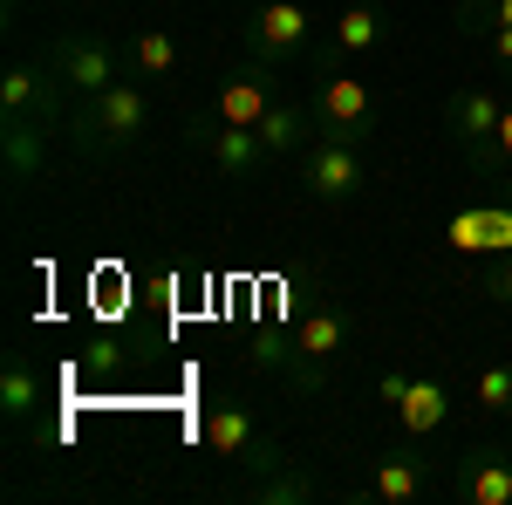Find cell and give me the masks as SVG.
<instances>
[{"mask_svg":"<svg viewBox=\"0 0 512 505\" xmlns=\"http://www.w3.org/2000/svg\"><path fill=\"white\" fill-rule=\"evenodd\" d=\"M144 130H151V82L144 76H123L117 89H103V96H89V103L69 110V137H76L82 164H110V157H123Z\"/></svg>","mask_w":512,"mask_h":505,"instance_id":"obj_1","label":"cell"},{"mask_svg":"<svg viewBox=\"0 0 512 505\" xmlns=\"http://www.w3.org/2000/svg\"><path fill=\"white\" fill-rule=\"evenodd\" d=\"M342 349H349V308H342V301H328V294L301 314V328H294V342H287V349H280L274 335H260V362L280 369L294 389H321L328 362H335Z\"/></svg>","mask_w":512,"mask_h":505,"instance_id":"obj_2","label":"cell"},{"mask_svg":"<svg viewBox=\"0 0 512 505\" xmlns=\"http://www.w3.org/2000/svg\"><path fill=\"white\" fill-rule=\"evenodd\" d=\"M499 117H506V96L485 89V82L451 89V103H444V130H451L458 157L472 164L478 178H506V164H499Z\"/></svg>","mask_w":512,"mask_h":505,"instance_id":"obj_3","label":"cell"},{"mask_svg":"<svg viewBox=\"0 0 512 505\" xmlns=\"http://www.w3.org/2000/svg\"><path fill=\"white\" fill-rule=\"evenodd\" d=\"M308 110H315V137H355V144H369V130H376V89L355 76L349 62H321Z\"/></svg>","mask_w":512,"mask_h":505,"instance_id":"obj_4","label":"cell"},{"mask_svg":"<svg viewBox=\"0 0 512 505\" xmlns=\"http://www.w3.org/2000/svg\"><path fill=\"white\" fill-rule=\"evenodd\" d=\"M69 110H76V96H69V82L55 76L48 55H41V62H7V76H0V123L69 130Z\"/></svg>","mask_w":512,"mask_h":505,"instance_id":"obj_5","label":"cell"},{"mask_svg":"<svg viewBox=\"0 0 512 505\" xmlns=\"http://www.w3.org/2000/svg\"><path fill=\"white\" fill-rule=\"evenodd\" d=\"M246 55L253 62H267V69H301L308 55H315V14L301 7V0H260L253 14H246Z\"/></svg>","mask_w":512,"mask_h":505,"instance_id":"obj_6","label":"cell"},{"mask_svg":"<svg viewBox=\"0 0 512 505\" xmlns=\"http://www.w3.org/2000/svg\"><path fill=\"white\" fill-rule=\"evenodd\" d=\"M294 171H301V192L315 198V205H349L369 185V144H355V137H315L308 151L294 157Z\"/></svg>","mask_w":512,"mask_h":505,"instance_id":"obj_7","label":"cell"},{"mask_svg":"<svg viewBox=\"0 0 512 505\" xmlns=\"http://www.w3.org/2000/svg\"><path fill=\"white\" fill-rule=\"evenodd\" d=\"M185 144H192L219 178H233V185H246V178H260L267 164H274V151L260 144V130H246V123H219L212 110H198V117H185Z\"/></svg>","mask_w":512,"mask_h":505,"instance_id":"obj_8","label":"cell"},{"mask_svg":"<svg viewBox=\"0 0 512 505\" xmlns=\"http://www.w3.org/2000/svg\"><path fill=\"white\" fill-rule=\"evenodd\" d=\"M48 62H55V76L69 82V96H76V103L103 96V89H117L123 76H137V69H130V55H117L110 41L82 35V28H69V35L48 41Z\"/></svg>","mask_w":512,"mask_h":505,"instance_id":"obj_9","label":"cell"},{"mask_svg":"<svg viewBox=\"0 0 512 505\" xmlns=\"http://www.w3.org/2000/svg\"><path fill=\"white\" fill-rule=\"evenodd\" d=\"M205 444H212L226 465H246V471H260V478L280 465L274 444H267V430H260V417H253L246 403H233V396L205 410Z\"/></svg>","mask_w":512,"mask_h":505,"instance_id":"obj_10","label":"cell"},{"mask_svg":"<svg viewBox=\"0 0 512 505\" xmlns=\"http://www.w3.org/2000/svg\"><path fill=\"white\" fill-rule=\"evenodd\" d=\"M274 103H280V69H267V62H253V55H246L239 69L219 76V89H212V103H205V110H212L219 123H246V130H260V117H267Z\"/></svg>","mask_w":512,"mask_h":505,"instance_id":"obj_11","label":"cell"},{"mask_svg":"<svg viewBox=\"0 0 512 505\" xmlns=\"http://www.w3.org/2000/svg\"><path fill=\"white\" fill-rule=\"evenodd\" d=\"M376 505H417L431 492V458H424V444L417 437H403L396 451H383L376 465H369V485H362Z\"/></svg>","mask_w":512,"mask_h":505,"instance_id":"obj_12","label":"cell"},{"mask_svg":"<svg viewBox=\"0 0 512 505\" xmlns=\"http://www.w3.org/2000/svg\"><path fill=\"white\" fill-rule=\"evenodd\" d=\"M458 505H512V444H472L451 471Z\"/></svg>","mask_w":512,"mask_h":505,"instance_id":"obj_13","label":"cell"},{"mask_svg":"<svg viewBox=\"0 0 512 505\" xmlns=\"http://www.w3.org/2000/svg\"><path fill=\"white\" fill-rule=\"evenodd\" d=\"M390 41V14L369 0V7H342L335 14V28H328V48H321V62H355V55H376Z\"/></svg>","mask_w":512,"mask_h":505,"instance_id":"obj_14","label":"cell"},{"mask_svg":"<svg viewBox=\"0 0 512 505\" xmlns=\"http://www.w3.org/2000/svg\"><path fill=\"white\" fill-rule=\"evenodd\" d=\"M451 417V383L444 376H417V383L403 389V403H396V430L403 437H417V444H431L437 430Z\"/></svg>","mask_w":512,"mask_h":505,"instance_id":"obj_15","label":"cell"},{"mask_svg":"<svg viewBox=\"0 0 512 505\" xmlns=\"http://www.w3.org/2000/svg\"><path fill=\"white\" fill-rule=\"evenodd\" d=\"M48 123H0V157H7V178L14 185H35L48 171Z\"/></svg>","mask_w":512,"mask_h":505,"instance_id":"obj_16","label":"cell"},{"mask_svg":"<svg viewBox=\"0 0 512 505\" xmlns=\"http://www.w3.org/2000/svg\"><path fill=\"white\" fill-rule=\"evenodd\" d=\"M41 410V369L28 349H7V362H0V417L7 424H28Z\"/></svg>","mask_w":512,"mask_h":505,"instance_id":"obj_17","label":"cell"},{"mask_svg":"<svg viewBox=\"0 0 512 505\" xmlns=\"http://www.w3.org/2000/svg\"><path fill=\"white\" fill-rule=\"evenodd\" d=\"M260 144H267L274 157H301L308 144H315V110H308V103H287V96H280L274 110L260 117Z\"/></svg>","mask_w":512,"mask_h":505,"instance_id":"obj_18","label":"cell"},{"mask_svg":"<svg viewBox=\"0 0 512 505\" xmlns=\"http://www.w3.org/2000/svg\"><path fill=\"white\" fill-rule=\"evenodd\" d=\"M130 69L144 82H178V69H185V41L171 35V28H144V35L130 41Z\"/></svg>","mask_w":512,"mask_h":505,"instance_id":"obj_19","label":"cell"},{"mask_svg":"<svg viewBox=\"0 0 512 505\" xmlns=\"http://www.w3.org/2000/svg\"><path fill=\"white\" fill-rule=\"evenodd\" d=\"M451 21H458V35H465V41H485L492 28H512V0H458Z\"/></svg>","mask_w":512,"mask_h":505,"instance_id":"obj_20","label":"cell"},{"mask_svg":"<svg viewBox=\"0 0 512 505\" xmlns=\"http://www.w3.org/2000/svg\"><path fill=\"white\" fill-rule=\"evenodd\" d=\"M478 410L485 417H512V362H485L478 369Z\"/></svg>","mask_w":512,"mask_h":505,"instance_id":"obj_21","label":"cell"},{"mask_svg":"<svg viewBox=\"0 0 512 505\" xmlns=\"http://www.w3.org/2000/svg\"><path fill=\"white\" fill-rule=\"evenodd\" d=\"M478 294H492L499 308H512V246H506V253H499L485 273H478Z\"/></svg>","mask_w":512,"mask_h":505,"instance_id":"obj_22","label":"cell"},{"mask_svg":"<svg viewBox=\"0 0 512 505\" xmlns=\"http://www.w3.org/2000/svg\"><path fill=\"white\" fill-rule=\"evenodd\" d=\"M417 383V376H410V369H403V362H396V369H383V376H376V389H369V396H376V410H390L396 417V403H403V389Z\"/></svg>","mask_w":512,"mask_h":505,"instance_id":"obj_23","label":"cell"},{"mask_svg":"<svg viewBox=\"0 0 512 505\" xmlns=\"http://www.w3.org/2000/svg\"><path fill=\"white\" fill-rule=\"evenodd\" d=\"M485 55H492L499 69H512V28H492V35H485Z\"/></svg>","mask_w":512,"mask_h":505,"instance_id":"obj_24","label":"cell"},{"mask_svg":"<svg viewBox=\"0 0 512 505\" xmlns=\"http://www.w3.org/2000/svg\"><path fill=\"white\" fill-rule=\"evenodd\" d=\"M499 164H506V178H512V96H506V117H499Z\"/></svg>","mask_w":512,"mask_h":505,"instance_id":"obj_25","label":"cell"},{"mask_svg":"<svg viewBox=\"0 0 512 505\" xmlns=\"http://www.w3.org/2000/svg\"><path fill=\"white\" fill-rule=\"evenodd\" d=\"M0 14H7V21H14V14H21V0H0Z\"/></svg>","mask_w":512,"mask_h":505,"instance_id":"obj_26","label":"cell"},{"mask_svg":"<svg viewBox=\"0 0 512 505\" xmlns=\"http://www.w3.org/2000/svg\"><path fill=\"white\" fill-rule=\"evenodd\" d=\"M246 7H260V0H246Z\"/></svg>","mask_w":512,"mask_h":505,"instance_id":"obj_27","label":"cell"}]
</instances>
